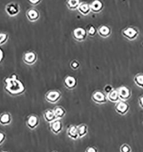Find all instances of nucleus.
<instances>
[{
	"instance_id": "f257e3e1",
	"label": "nucleus",
	"mask_w": 143,
	"mask_h": 152,
	"mask_svg": "<svg viewBox=\"0 0 143 152\" xmlns=\"http://www.w3.org/2000/svg\"><path fill=\"white\" fill-rule=\"evenodd\" d=\"M5 83L6 84L5 89L11 95H20L25 91V88L24 85L17 78L15 75L6 78Z\"/></svg>"
},
{
	"instance_id": "f03ea898",
	"label": "nucleus",
	"mask_w": 143,
	"mask_h": 152,
	"mask_svg": "<svg viewBox=\"0 0 143 152\" xmlns=\"http://www.w3.org/2000/svg\"><path fill=\"white\" fill-rule=\"evenodd\" d=\"M92 99L95 103L99 105L104 104L108 101L107 95L105 93V92L100 91H95L92 94Z\"/></svg>"
},
{
	"instance_id": "7ed1b4c3",
	"label": "nucleus",
	"mask_w": 143,
	"mask_h": 152,
	"mask_svg": "<svg viewBox=\"0 0 143 152\" xmlns=\"http://www.w3.org/2000/svg\"><path fill=\"white\" fill-rule=\"evenodd\" d=\"M130 109L129 105L128 104L126 101H120L116 103L114 106V110L115 111L121 115H124L127 114Z\"/></svg>"
},
{
	"instance_id": "20e7f679",
	"label": "nucleus",
	"mask_w": 143,
	"mask_h": 152,
	"mask_svg": "<svg viewBox=\"0 0 143 152\" xmlns=\"http://www.w3.org/2000/svg\"><path fill=\"white\" fill-rule=\"evenodd\" d=\"M61 98V93L57 91H51L45 94V99L49 103L56 104Z\"/></svg>"
},
{
	"instance_id": "39448f33",
	"label": "nucleus",
	"mask_w": 143,
	"mask_h": 152,
	"mask_svg": "<svg viewBox=\"0 0 143 152\" xmlns=\"http://www.w3.org/2000/svg\"><path fill=\"white\" fill-rule=\"evenodd\" d=\"M117 90L121 101H127V100L131 99L132 96V91L130 88L125 86H122L119 88Z\"/></svg>"
},
{
	"instance_id": "423d86ee",
	"label": "nucleus",
	"mask_w": 143,
	"mask_h": 152,
	"mask_svg": "<svg viewBox=\"0 0 143 152\" xmlns=\"http://www.w3.org/2000/svg\"><path fill=\"white\" fill-rule=\"evenodd\" d=\"M5 11L8 15L13 17L17 15L20 12V9L19 5L14 2H11L7 4L5 7Z\"/></svg>"
},
{
	"instance_id": "0eeeda50",
	"label": "nucleus",
	"mask_w": 143,
	"mask_h": 152,
	"mask_svg": "<svg viewBox=\"0 0 143 152\" xmlns=\"http://www.w3.org/2000/svg\"><path fill=\"white\" fill-rule=\"evenodd\" d=\"M37 60V56L34 52H28L24 54L23 57V62L29 65H33Z\"/></svg>"
},
{
	"instance_id": "6e6552de",
	"label": "nucleus",
	"mask_w": 143,
	"mask_h": 152,
	"mask_svg": "<svg viewBox=\"0 0 143 152\" xmlns=\"http://www.w3.org/2000/svg\"><path fill=\"white\" fill-rule=\"evenodd\" d=\"M87 36V33L82 28H76L73 31V37L78 41H84Z\"/></svg>"
},
{
	"instance_id": "1a4fd4ad",
	"label": "nucleus",
	"mask_w": 143,
	"mask_h": 152,
	"mask_svg": "<svg viewBox=\"0 0 143 152\" xmlns=\"http://www.w3.org/2000/svg\"><path fill=\"white\" fill-rule=\"evenodd\" d=\"M122 34L128 39L133 40L137 37L139 32L133 28H128L123 31Z\"/></svg>"
},
{
	"instance_id": "9d476101",
	"label": "nucleus",
	"mask_w": 143,
	"mask_h": 152,
	"mask_svg": "<svg viewBox=\"0 0 143 152\" xmlns=\"http://www.w3.org/2000/svg\"><path fill=\"white\" fill-rule=\"evenodd\" d=\"M27 126L31 130L36 129L39 124V118L35 115H30L27 120Z\"/></svg>"
},
{
	"instance_id": "9b49d317",
	"label": "nucleus",
	"mask_w": 143,
	"mask_h": 152,
	"mask_svg": "<svg viewBox=\"0 0 143 152\" xmlns=\"http://www.w3.org/2000/svg\"><path fill=\"white\" fill-rule=\"evenodd\" d=\"M50 128L51 131L55 134H58L62 130V124L60 120H56L50 123Z\"/></svg>"
},
{
	"instance_id": "f8f14e48",
	"label": "nucleus",
	"mask_w": 143,
	"mask_h": 152,
	"mask_svg": "<svg viewBox=\"0 0 143 152\" xmlns=\"http://www.w3.org/2000/svg\"><path fill=\"white\" fill-rule=\"evenodd\" d=\"M67 134H68V137L73 140H76L78 139L79 135L78 132L77 126L71 125L70 126H69L67 130Z\"/></svg>"
},
{
	"instance_id": "ddd939ff",
	"label": "nucleus",
	"mask_w": 143,
	"mask_h": 152,
	"mask_svg": "<svg viewBox=\"0 0 143 152\" xmlns=\"http://www.w3.org/2000/svg\"><path fill=\"white\" fill-rule=\"evenodd\" d=\"M64 85L68 89H73L77 85V81L74 77L68 76L64 80Z\"/></svg>"
},
{
	"instance_id": "4468645a",
	"label": "nucleus",
	"mask_w": 143,
	"mask_h": 152,
	"mask_svg": "<svg viewBox=\"0 0 143 152\" xmlns=\"http://www.w3.org/2000/svg\"><path fill=\"white\" fill-rule=\"evenodd\" d=\"M26 16L28 19L31 22H35L40 17L39 12L34 9H31L27 12Z\"/></svg>"
},
{
	"instance_id": "2eb2a0df",
	"label": "nucleus",
	"mask_w": 143,
	"mask_h": 152,
	"mask_svg": "<svg viewBox=\"0 0 143 152\" xmlns=\"http://www.w3.org/2000/svg\"><path fill=\"white\" fill-rule=\"evenodd\" d=\"M107 98L109 101L114 103H117V102L121 101L117 89H113L112 91L108 93L107 94Z\"/></svg>"
},
{
	"instance_id": "dca6fc26",
	"label": "nucleus",
	"mask_w": 143,
	"mask_h": 152,
	"mask_svg": "<svg viewBox=\"0 0 143 152\" xmlns=\"http://www.w3.org/2000/svg\"><path fill=\"white\" fill-rule=\"evenodd\" d=\"M44 117L45 121L49 123H51L54 121L57 120L56 117L54 110H52V109H49L46 110L44 114Z\"/></svg>"
},
{
	"instance_id": "f3484780",
	"label": "nucleus",
	"mask_w": 143,
	"mask_h": 152,
	"mask_svg": "<svg viewBox=\"0 0 143 152\" xmlns=\"http://www.w3.org/2000/svg\"><path fill=\"white\" fill-rule=\"evenodd\" d=\"M103 3L99 0H95L90 4L91 11L95 13L100 12L103 9Z\"/></svg>"
},
{
	"instance_id": "a211bd4d",
	"label": "nucleus",
	"mask_w": 143,
	"mask_h": 152,
	"mask_svg": "<svg viewBox=\"0 0 143 152\" xmlns=\"http://www.w3.org/2000/svg\"><path fill=\"white\" fill-rule=\"evenodd\" d=\"M78 10L83 15H88L91 11L90 5H89L85 2L81 3L78 8Z\"/></svg>"
},
{
	"instance_id": "6ab92c4d",
	"label": "nucleus",
	"mask_w": 143,
	"mask_h": 152,
	"mask_svg": "<svg viewBox=\"0 0 143 152\" xmlns=\"http://www.w3.org/2000/svg\"><path fill=\"white\" fill-rule=\"evenodd\" d=\"M12 121L11 115L9 113H4L0 115V124L2 125H8Z\"/></svg>"
},
{
	"instance_id": "aec40b11",
	"label": "nucleus",
	"mask_w": 143,
	"mask_h": 152,
	"mask_svg": "<svg viewBox=\"0 0 143 152\" xmlns=\"http://www.w3.org/2000/svg\"><path fill=\"white\" fill-rule=\"evenodd\" d=\"M98 33L100 36L103 37H107L111 34V30L107 26H102L99 28Z\"/></svg>"
},
{
	"instance_id": "412c9836",
	"label": "nucleus",
	"mask_w": 143,
	"mask_h": 152,
	"mask_svg": "<svg viewBox=\"0 0 143 152\" xmlns=\"http://www.w3.org/2000/svg\"><path fill=\"white\" fill-rule=\"evenodd\" d=\"M77 128L79 138H82L83 137H85L88 133V126L85 124H81L77 126Z\"/></svg>"
},
{
	"instance_id": "4be33fe9",
	"label": "nucleus",
	"mask_w": 143,
	"mask_h": 152,
	"mask_svg": "<svg viewBox=\"0 0 143 152\" xmlns=\"http://www.w3.org/2000/svg\"><path fill=\"white\" fill-rule=\"evenodd\" d=\"M54 112L56 115V117L57 120H61L62 118H63L65 114H66V111L65 110L62 108V107H57L54 108Z\"/></svg>"
},
{
	"instance_id": "5701e85b",
	"label": "nucleus",
	"mask_w": 143,
	"mask_h": 152,
	"mask_svg": "<svg viewBox=\"0 0 143 152\" xmlns=\"http://www.w3.org/2000/svg\"><path fill=\"white\" fill-rule=\"evenodd\" d=\"M80 4V0H68L67 2V5L70 10L78 9Z\"/></svg>"
},
{
	"instance_id": "b1692460",
	"label": "nucleus",
	"mask_w": 143,
	"mask_h": 152,
	"mask_svg": "<svg viewBox=\"0 0 143 152\" xmlns=\"http://www.w3.org/2000/svg\"><path fill=\"white\" fill-rule=\"evenodd\" d=\"M134 82L137 86L143 89V75L139 74L136 76L134 78Z\"/></svg>"
},
{
	"instance_id": "393cba45",
	"label": "nucleus",
	"mask_w": 143,
	"mask_h": 152,
	"mask_svg": "<svg viewBox=\"0 0 143 152\" xmlns=\"http://www.w3.org/2000/svg\"><path fill=\"white\" fill-rule=\"evenodd\" d=\"M9 36L6 33H0V46L4 45L8 41Z\"/></svg>"
},
{
	"instance_id": "a878e982",
	"label": "nucleus",
	"mask_w": 143,
	"mask_h": 152,
	"mask_svg": "<svg viewBox=\"0 0 143 152\" xmlns=\"http://www.w3.org/2000/svg\"><path fill=\"white\" fill-rule=\"evenodd\" d=\"M131 148L129 145L127 144L122 145L120 148V152H131Z\"/></svg>"
},
{
	"instance_id": "bb28decb",
	"label": "nucleus",
	"mask_w": 143,
	"mask_h": 152,
	"mask_svg": "<svg viewBox=\"0 0 143 152\" xmlns=\"http://www.w3.org/2000/svg\"><path fill=\"white\" fill-rule=\"evenodd\" d=\"M88 34L90 36H93L96 33V29L93 26H90V27L88 29Z\"/></svg>"
},
{
	"instance_id": "cd10ccee",
	"label": "nucleus",
	"mask_w": 143,
	"mask_h": 152,
	"mask_svg": "<svg viewBox=\"0 0 143 152\" xmlns=\"http://www.w3.org/2000/svg\"><path fill=\"white\" fill-rule=\"evenodd\" d=\"M113 87L112 86H111V85H106L105 86V88H104V92H105V93H106V94L107 95L108 93H109L111 91H113Z\"/></svg>"
},
{
	"instance_id": "c85d7f7f",
	"label": "nucleus",
	"mask_w": 143,
	"mask_h": 152,
	"mask_svg": "<svg viewBox=\"0 0 143 152\" xmlns=\"http://www.w3.org/2000/svg\"><path fill=\"white\" fill-rule=\"evenodd\" d=\"M70 66L73 69H77L79 68L80 66V64L76 61H73L70 64Z\"/></svg>"
},
{
	"instance_id": "c756f323",
	"label": "nucleus",
	"mask_w": 143,
	"mask_h": 152,
	"mask_svg": "<svg viewBox=\"0 0 143 152\" xmlns=\"http://www.w3.org/2000/svg\"><path fill=\"white\" fill-rule=\"evenodd\" d=\"M85 152H98V151L96 148L94 146H89L86 149Z\"/></svg>"
},
{
	"instance_id": "7c9ffc66",
	"label": "nucleus",
	"mask_w": 143,
	"mask_h": 152,
	"mask_svg": "<svg viewBox=\"0 0 143 152\" xmlns=\"http://www.w3.org/2000/svg\"><path fill=\"white\" fill-rule=\"evenodd\" d=\"M5 139H6V135L4 133L0 132V145L3 144Z\"/></svg>"
},
{
	"instance_id": "2f4dec72",
	"label": "nucleus",
	"mask_w": 143,
	"mask_h": 152,
	"mask_svg": "<svg viewBox=\"0 0 143 152\" xmlns=\"http://www.w3.org/2000/svg\"><path fill=\"white\" fill-rule=\"evenodd\" d=\"M41 0H28L29 2L30 3L31 5H38L40 2H41Z\"/></svg>"
},
{
	"instance_id": "473e14b6",
	"label": "nucleus",
	"mask_w": 143,
	"mask_h": 152,
	"mask_svg": "<svg viewBox=\"0 0 143 152\" xmlns=\"http://www.w3.org/2000/svg\"><path fill=\"white\" fill-rule=\"evenodd\" d=\"M139 105L142 109H143V95L140 96L139 99Z\"/></svg>"
},
{
	"instance_id": "72a5a7b5",
	"label": "nucleus",
	"mask_w": 143,
	"mask_h": 152,
	"mask_svg": "<svg viewBox=\"0 0 143 152\" xmlns=\"http://www.w3.org/2000/svg\"><path fill=\"white\" fill-rule=\"evenodd\" d=\"M3 52L2 51L1 49H0V62L2 61V59H3V57H4V55H3Z\"/></svg>"
},
{
	"instance_id": "f704fd0d",
	"label": "nucleus",
	"mask_w": 143,
	"mask_h": 152,
	"mask_svg": "<svg viewBox=\"0 0 143 152\" xmlns=\"http://www.w3.org/2000/svg\"><path fill=\"white\" fill-rule=\"evenodd\" d=\"M7 152V151H3V152Z\"/></svg>"
},
{
	"instance_id": "c9c22d12",
	"label": "nucleus",
	"mask_w": 143,
	"mask_h": 152,
	"mask_svg": "<svg viewBox=\"0 0 143 152\" xmlns=\"http://www.w3.org/2000/svg\"></svg>"
}]
</instances>
